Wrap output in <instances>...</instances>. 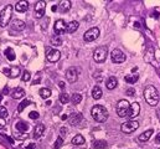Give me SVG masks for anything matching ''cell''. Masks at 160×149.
I'll return each mask as SVG.
<instances>
[{"instance_id":"cell-1","label":"cell","mask_w":160,"mask_h":149,"mask_svg":"<svg viewBox=\"0 0 160 149\" xmlns=\"http://www.w3.org/2000/svg\"><path fill=\"white\" fill-rule=\"evenodd\" d=\"M159 92L154 86L149 85V86L145 87V90H144V100L147 101L148 105L157 106L159 103Z\"/></svg>"},{"instance_id":"cell-2","label":"cell","mask_w":160,"mask_h":149,"mask_svg":"<svg viewBox=\"0 0 160 149\" xmlns=\"http://www.w3.org/2000/svg\"><path fill=\"white\" fill-rule=\"evenodd\" d=\"M91 114L93 117V119L98 123H104L107 119H108V111L104 106H101V105H96L92 107L91 110Z\"/></svg>"},{"instance_id":"cell-3","label":"cell","mask_w":160,"mask_h":149,"mask_svg":"<svg viewBox=\"0 0 160 149\" xmlns=\"http://www.w3.org/2000/svg\"><path fill=\"white\" fill-rule=\"evenodd\" d=\"M12 10H14V6L12 5H6L1 13H0V26L1 28H5L9 25V23L11 21V18H12Z\"/></svg>"},{"instance_id":"cell-4","label":"cell","mask_w":160,"mask_h":149,"mask_svg":"<svg viewBox=\"0 0 160 149\" xmlns=\"http://www.w3.org/2000/svg\"><path fill=\"white\" fill-rule=\"evenodd\" d=\"M108 55V47L107 46H99L93 51V60L98 64L104 62Z\"/></svg>"},{"instance_id":"cell-5","label":"cell","mask_w":160,"mask_h":149,"mask_svg":"<svg viewBox=\"0 0 160 149\" xmlns=\"http://www.w3.org/2000/svg\"><path fill=\"white\" fill-rule=\"evenodd\" d=\"M138 128H139V122H138V121H134V119L128 121V122H124V123L120 126V131H122L123 133H127V134L135 132Z\"/></svg>"},{"instance_id":"cell-6","label":"cell","mask_w":160,"mask_h":149,"mask_svg":"<svg viewBox=\"0 0 160 149\" xmlns=\"http://www.w3.org/2000/svg\"><path fill=\"white\" fill-rule=\"evenodd\" d=\"M129 107H130V103L127 100H120L117 105V114L122 118L127 117L128 112H129Z\"/></svg>"},{"instance_id":"cell-7","label":"cell","mask_w":160,"mask_h":149,"mask_svg":"<svg viewBox=\"0 0 160 149\" xmlns=\"http://www.w3.org/2000/svg\"><path fill=\"white\" fill-rule=\"evenodd\" d=\"M99 36V29L98 28H91L89 30H87L83 35V40L86 42H92L94 40H97Z\"/></svg>"},{"instance_id":"cell-8","label":"cell","mask_w":160,"mask_h":149,"mask_svg":"<svg viewBox=\"0 0 160 149\" xmlns=\"http://www.w3.org/2000/svg\"><path fill=\"white\" fill-rule=\"evenodd\" d=\"M111 59H112V62L114 64H123L125 61V55L123 54V51L119 49H114L111 54Z\"/></svg>"},{"instance_id":"cell-9","label":"cell","mask_w":160,"mask_h":149,"mask_svg":"<svg viewBox=\"0 0 160 149\" xmlns=\"http://www.w3.org/2000/svg\"><path fill=\"white\" fill-rule=\"evenodd\" d=\"M66 29H67V24L65 23V20H62V19L56 20V23L53 25V30H55V34L57 36H60L61 34L66 33Z\"/></svg>"},{"instance_id":"cell-10","label":"cell","mask_w":160,"mask_h":149,"mask_svg":"<svg viewBox=\"0 0 160 149\" xmlns=\"http://www.w3.org/2000/svg\"><path fill=\"white\" fill-rule=\"evenodd\" d=\"M61 57V52L56 49H48L47 50V54H46V59L47 61L50 62H57Z\"/></svg>"},{"instance_id":"cell-11","label":"cell","mask_w":160,"mask_h":149,"mask_svg":"<svg viewBox=\"0 0 160 149\" xmlns=\"http://www.w3.org/2000/svg\"><path fill=\"white\" fill-rule=\"evenodd\" d=\"M45 10H46V3L45 1H38L35 4V8H34V13H35V16L38 19H41L43 15H45Z\"/></svg>"},{"instance_id":"cell-12","label":"cell","mask_w":160,"mask_h":149,"mask_svg":"<svg viewBox=\"0 0 160 149\" xmlns=\"http://www.w3.org/2000/svg\"><path fill=\"white\" fill-rule=\"evenodd\" d=\"M139 112H140V105H139L138 102H134V103L130 105L129 112H128V116H127V117L132 121V119H134L135 117L139 116Z\"/></svg>"},{"instance_id":"cell-13","label":"cell","mask_w":160,"mask_h":149,"mask_svg":"<svg viewBox=\"0 0 160 149\" xmlns=\"http://www.w3.org/2000/svg\"><path fill=\"white\" fill-rule=\"evenodd\" d=\"M66 78H67V81L70 82V83H75L76 81H77V78H78V71H77V69L76 67H70L67 71H66Z\"/></svg>"},{"instance_id":"cell-14","label":"cell","mask_w":160,"mask_h":149,"mask_svg":"<svg viewBox=\"0 0 160 149\" xmlns=\"http://www.w3.org/2000/svg\"><path fill=\"white\" fill-rule=\"evenodd\" d=\"M20 67H18V66H12V67H10V69H4L2 70V74H5L8 77H10V78H16L19 74H20Z\"/></svg>"},{"instance_id":"cell-15","label":"cell","mask_w":160,"mask_h":149,"mask_svg":"<svg viewBox=\"0 0 160 149\" xmlns=\"http://www.w3.org/2000/svg\"><path fill=\"white\" fill-rule=\"evenodd\" d=\"M11 28H12L14 31H22V30L26 28V24H25L22 20L15 19V20H12V23H11Z\"/></svg>"},{"instance_id":"cell-16","label":"cell","mask_w":160,"mask_h":149,"mask_svg":"<svg viewBox=\"0 0 160 149\" xmlns=\"http://www.w3.org/2000/svg\"><path fill=\"white\" fill-rule=\"evenodd\" d=\"M14 8H15V10L19 11V13H25V11H28V9H29V3L21 0V1H18Z\"/></svg>"},{"instance_id":"cell-17","label":"cell","mask_w":160,"mask_h":149,"mask_svg":"<svg viewBox=\"0 0 160 149\" xmlns=\"http://www.w3.org/2000/svg\"><path fill=\"white\" fill-rule=\"evenodd\" d=\"M57 9H58L61 13H67V11L71 9V1H70V0L60 1L58 5H57Z\"/></svg>"},{"instance_id":"cell-18","label":"cell","mask_w":160,"mask_h":149,"mask_svg":"<svg viewBox=\"0 0 160 149\" xmlns=\"http://www.w3.org/2000/svg\"><path fill=\"white\" fill-rule=\"evenodd\" d=\"M68 121H70V123L72 126H77V124H80L81 122L83 121V116L81 113H73V114H71V117L68 118Z\"/></svg>"},{"instance_id":"cell-19","label":"cell","mask_w":160,"mask_h":149,"mask_svg":"<svg viewBox=\"0 0 160 149\" xmlns=\"http://www.w3.org/2000/svg\"><path fill=\"white\" fill-rule=\"evenodd\" d=\"M25 96V91L21 88V87H16V88H14L12 91H11V97L14 98V100H20V98H22Z\"/></svg>"},{"instance_id":"cell-20","label":"cell","mask_w":160,"mask_h":149,"mask_svg":"<svg viewBox=\"0 0 160 149\" xmlns=\"http://www.w3.org/2000/svg\"><path fill=\"white\" fill-rule=\"evenodd\" d=\"M15 128L19 133H26L29 131V124L24 121H19L16 124H15Z\"/></svg>"},{"instance_id":"cell-21","label":"cell","mask_w":160,"mask_h":149,"mask_svg":"<svg viewBox=\"0 0 160 149\" xmlns=\"http://www.w3.org/2000/svg\"><path fill=\"white\" fill-rule=\"evenodd\" d=\"M43 132H45V126H43L42 123L36 124L35 128H34V138H35V139L41 138V136L43 134Z\"/></svg>"},{"instance_id":"cell-22","label":"cell","mask_w":160,"mask_h":149,"mask_svg":"<svg viewBox=\"0 0 160 149\" xmlns=\"http://www.w3.org/2000/svg\"><path fill=\"white\" fill-rule=\"evenodd\" d=\"M117 86H118V80H117V77H114V76H111V77L107 80V82H106V87H107L108 90H114Z\"/></svg>"},{"instance_id":"cell-23","label":"cell","mask_w":160,"mask_h":149,"mask_svg":"<svg viewBox=\"0 0 160 149\" xmlns=\"http://www.w3.org/2000/svg\"><path fill=\"white\" fill-rule=\"evenodd\" d=\"M152 134H153V129H148V131L143 132L142 134H139L138 141H139V142H147V141H149V139H150Z\"/></svg>"},{"instance_id":"cell-24","label":"cell","mask_w":160,"mask_h":149,"mask_svg":"<svg viewBox=\"0 0 160 149\" xmlns=\"http://www.w3.org/2000/svg\"><path fill=\"white\" fill-rule=\"evenodd\" d=\"M78 26H80V24L77 23V21H71V23H68L67 24V29H66V33H68V34H73L75 31H77V29H78Z\"/></svg>"},{"instance_id":"cell-25","label":"cell","mask_w":160,"mask_h":149,"mask_svg":"<svg viewBox=\"0 0 160 149\" xmlns=\"http://www.w3.org/2000/svg\"><path fill=\"white\" fill-rule=\"evenodd\" d=\"M4 55H5V57H6L9 61H14V60L16 59V55H15V52H14V50H12L11 47H8V49L4 51Z\"/></svg>"},{"instance_id":"cell-26","label":"cell","mask_w":160,"mask_h":149,"mask_svg":"<svg viewBox=\"0 0 160 149\" xmlns=\"http://www.w3.org/2000/svg\"><path fill=\"white\" fill-rule=\"evenodd\" d=\"M102 95H103V92H102L101 87H99V86H94L93 90H92V97H93L94 100H101Z\"/></svg>"},{"instance_id":"cell-27","label":"cell","mask_w":160,"mask_h":149,"mask_svg":"<svg viewBox=\"0 0 160 149\" xmlns=\"http://www.w3.org/2000/svg\"><path fill=\"white\" fill-rule=\"evenodd\" d=\"M84 142H86V139H84L83 136H81V134L75 136V137L72 138V141H71V143H72L73 146H82V144H84Z\"/></svg>"},{"instance_id":"cell-28","label":"cell","mask_w":160,"mask_h":149,"mask_svg":"<svg viewBox=\"0 0 160 149\" xmlns=\"http://www.w3.org/2000/svg\"><path fill=\"white\" fill-rule=\"evenodd\" d=\"M138 80H139V76H138V74H127V76L124 77V81H125L127 83H129V85L135 83Z\"/></svg>"},{"instance_id":"cell-29","label":"cell","mask_w":160,"mask_h":149,"mask_svg":"<svg viewBox=\"0 0 160 149\" xmlns=\"http://www.w3.org/2000/svg\"><path fill=\"white\" fill-rule=\"evenodd\" d=\"M39 95H40L41 98L47 100V98L51 97V90H48V88H41L40 91H39Z\"/></svg>"},{"instance_id":"cell-30","label":"cell","mask_w":160,"mask_h":149,"mask_svg":"<svg viewBox=\"0 0 160 149\" xmlns=\"http://www.w3.org/2000/svg\"><path fill=\"white\" fill-rule=\"evenodd\" d=\"M92 146H93V148L94 149L107 148V142H106V141H94Z\"/></svg>"},{"instance_id":"cell-31","label":"cell","mask_w":160,"mask_h":149,"mask_svg":"<svg viewBox=\"0 0 160 149\" xmlns=\"http://www.w3.org/2000/svg\"><path fill=\"white\" fill-rule=\"evenodd\" d=\"M30 105H31V101H29V100H24V101L18 106V112H19V113H21V112L24 111L28 106H30Z\"/></svg>"},{"instance_id":"cell-32","label":"cell","mask_w":160,"mask_h":149,"mask_svg":"<svg viewBox=\"0 0 160 149\" xmlns=\"http://www.w3.org/2000/svg\"><path fill=\"white\" fill-rule=\"evenodd\" d=\"M50 41H51V45L52 46H61L62 45V39H61V36H57V35L51 37Z\"/></svg>"},{"instance_id":"cell-33","label":"cell","mask_w":160,"mask_h":149,"mask_svg":"<svg viewBox=\"0 0 160 149\" xmlns=\"http://www.w3.org/2000/svg\"><path fill=\"white\" fill-rule=\"evenodd\" d=\"M81 101H82V95H80V93H73V95H72L71 102H72L73 105H78V103H81Z\"/></svg>"},{"instance_id":"cell-34","label":"cell","mask_w":160,"mask_h":149,"mask_svg":"<svg viewBox=\"0 0 160 149\" xmlns=\"http://www.w3.org/2000/svg\"><path fill=\"white\" fill-rule=\"evenodd\" d=\"M58 100H60V102H61L62 105H66V103H68V102H70V97H68V95H67V93H65V92L60 95V98H58Z\"/></svg>"},{"instance_id":"cell-35","label":"cell","mask_w":160,"mask_h":149,"mask_svg":"<svg viewBox=\"0 0 160 149\" xmlns=\"http://www.w3.org/2000/svg\"><path fill=\"white\" fill-rule=\"evenodd\" d=\"M8 114H9V112H8V110H6V107L0 106V118H6Z\"/></svg>"},{"instance_id":"cell-36","label":"cell","mask_w":160,"mask_h":149,"mask_svg":"<svg viewBox=\"0 0 160 149\" xmlns=\"http://www.w3.org/2000/svg\"><path fill=\"white\" fill-rule=\"evenodd\" d=\"M30 78H31V74L29 71H24V74L21 76L22 82H28V81H30Z\"/></svg>"},{"instance_id":"cell-37","label":"cell","mask_w":160,"mask_h":149,"mask_svg":"<svg viewBox=\"0 0 160 149\" xmlns=\"http://www.w3.org/2000/svg\"><path fill=\"white\" fill-rule=\"evenodd\" d=\"M62 144H63V138L62 137H58L57 141L55 142V149H60L62 147Z\"/></svg>"},{"instance_id":"cell-38","label":"cell","mask_w":160,"mask_h":149,"mask_svg":"<svg viewBox=\"0 0 160 149\" xmlns=\"http://www.w3.org/2000/svg\"><path fill=\"white\" fill-rule=\"evenodd\" d=\"M153 52H154V51H153V49H150V50H149V52H148V54H147V56H145V61H152V60H153V57H154Z\"/></svg>"},{"instance_id":"cell-39","label":"cell","mask_w":160,"mask_h":149,"mask_svg":"<svg viewBox=\"0 0 160 149\" xmlns=\"http://www.w3.org/2000/svg\"><path fill=\"white\" fill-rule=\"evenodd\" d=\"M29 117H30L31 119H38V118L40 117V114H39V112L32 111V112H30V113H29Z\"/></svg>"},{"instance_id":"cell-40","label":"cell","mask_w":160,"mask_h":149,"mask_svg":"<svg viewBox=\"0 0 160 149\" xmlns=\"http://www.w3.org/2000/svg\"><path fill=\"white\" fill-rule=\"evenodd\" d=\"M15 137H16L18 139L22 141V139H26V138H28V134H25V133H19V134H16Z\"/></svg>"},{"instance_id":"cell-41","label":"cell","mask_w":160,"mask_h":149,"mask_svg":"<svg viewBox=\"0 0 160 149\" xmlns=\"http://www.w3.org/2000/svg\"><path fill=\"white\" fill-rule=\"evenodd\" d=\"M125 93H127L128 96H134V95H135V90H134V88H128V90L125 91Z\"/></svg>"},{"instance_id":"cell-42","label":"cell","mask_w":160,"mask_h":149,"mask_svg":"<svg viewBox=\"0 0 160 149\" xmlns=\"http://www.w3.org/2000/svg\"><path fill=\"white\" fill-rule=\"evenodd\" d=\"M60 133H61V137H65V136L67 134V128H66V127H62V128L60 129Z\"/></svg>"},{"instance_id":"cell-43","label":"cell","mask_w":160,"mask_h":149,"mask_svg":"<svg viewBox=\"0 0 160 149\" xmlns=\"http://www.w3.org/2000/svg\"><path fill=\"white\" fill-rule=\"evenodd\" d=\"M5 124H6V122H5V119H4V118H0V129H2V128H5Z\"/></svg>"},{"instance_id":"cell-44","label":"cell","mask_w":160,"mask_h":149,"mask_svg":"<svg viewBox=\"0 0 160 149\" xmlns=\"http://www.w3.org/2000/svg\"><path fill=\"white\" fill-rule=\"evenodd\" d=\"M58 86H60V88H62V90H63V88H65V82H63V81L58 82Z\"/></svg>"},{"instance_id":"cell-45","label":"cell","mask_w":160,"mask_h":149,"mask_svg":"<svg viewBox=\"0 0 160 149\" xmlns=\"http://www.w3.org/2000/svg\"><path fill=\"white\" fill-rule=\"evenodd\" d=\"M155 143H159L160 144V133L157 134V138H155Z\"/></svg>"},{"instance_id":"cell-46","label":"cell","mask_w":160,"mask_h":149,"mask_svg":"<svg viewBox=\"0 0 160 149\" xmlns=\"http://www.w3.org/2000/svg\"><path fill=\"white\" fill-rule=\"evenodd\" d=\"M8 92H9V88H8V87H5V88L2 90V95H6Z\"/></svg>"},{"instance_id":"cell-47","label":"cell","mask_w":160,"mask_h":149,"mask_svg":"<svg viewBox=\"0 0 160 149\" xmlns=\"http://www.w3.org/2000/svg\"><path fill=\"white\" fill-rule=\"evenodd\" d=\"M26 149H35V144H30V146H28Z\"/></svg>"},{"instance_id":"cell-48","label":"cell","mask_w":160,"mask_h":149,"mask_svg":"<svg viewBox=\"0 0 160 149\" xmlns=\"http://www.w3.org/2000/svg\"><path fill=\"white\" fill-rule=\"evenodd\" d=\"M4 137H5V138H6V139H8V141H9L10 143H14V141H12V139H11L10 137H8V136H4Z\"/></svg>"},{"instance_id":"cell-49","label":"cell","mask_w":160,"mask_h":149,"mask_svg":"<svg viewBox=\"0 0 160 149\" xmlns=\"http://www.w3.org/2000/svg\"><path fill=\"white\" fill-rule=\"evenodd\" d=\"M56 10H57V6H56V5H55V6H52V11H56Z\"/></svg>"},{"instance_id":"cell-50","label":"cell","mask_w":160,"mask_h":149,"mask_svg":"<svg viewBox=\"0 0 160 149\" xmlns=\"http://www.w3.org/2000/svg\"><path fill=\"white\" fill-rule=\"evenodd\" d=\"M61 118H62V119H63V121H65V119H67V116H65V114H63V116H62V117H61Z\"/></svg>"},{"instance_id":"cell-51","label":"cell","mask_w":160,"mask_h":149,"mask_svg":"<svg viewBox=\"0 0 160 149\" xmlns=\"http://www.w3.org/2000/svg\"><path fill=\"white\" fill-rule=\"evenodd\" d=\"M158 117H159V119H160V108L158 110Z\"/></svg>"},{"instance_id":"cell-52","label":"cell","mask_w":160,"mask_h":149,"mask_svg":"<svg viewBox=\"0 0 160 149\" xmlns=\"http://www.w3.org/2000/svg\"><path fill=\"white\" fill-rule=\"evenodd\" d=\"M1 98H2V95H0V102H1Z\"/></svg>"}]
</instances>
